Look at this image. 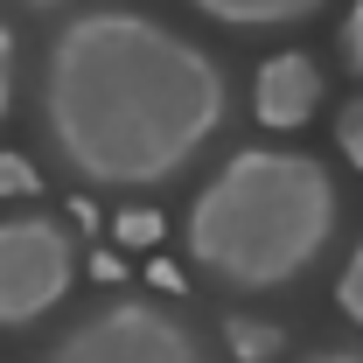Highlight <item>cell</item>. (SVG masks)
<instances>
[{
    "instance_id": "obj_8",
    "label": "cell",
    "mask_w": 363,
    "mask_h": 363,
    "mask_svg": "<svg viewBox=\"0 0 363 363\" xmlns=\"http://www.w3.org/2000/svg\"><path fill=\"white\" fill-rule=\"evenodd\" d=\"M112 230H119L126 252H147V245H161V210H119Z\"/></svg>"
},
{
    "instance_id": "obj_6",
    "label": "cell",
    "mask_w": 363,
    "mask_h": 363,
    "mask_svg": "<svg viewBox=\"0 0 363 363\" xmlns=\"http://www.w3.org/2000/svg\"><path fill=\"white\" fill-rule=\"evenodd\" d=\"M189 7L224 21V28H286V21L321 14V0H189Z\"/></svg>"
},
{
    "instance_id": "obj_13",
    "label": "cell",
    "mask_w": 363,
    "mask_h": 363,
    "mask_svg": "<svg viewBox=\"0 0 363 363\" xmlns=\"http://www.w3.org/2000/svg\"><path fill=\"white\" fill-rule=\"evenodd\" d=\"M7 98H14V35L0 28V119H7Z\"/></svg>"
},
{
    "instance_id": "obj_4",
    "label": "cell",
    "mask_w": 363,
    "mask_h": 363,
    "mask_svg": "<svg viewBox=\"0 0 363 363\" xmlns=\"http://www.w3.org/2000/svg\"><path fill=\"white\" fill-rule=\"evenodd\" d=\"M43 363H210L196 335L154 301H112L91 321H77Z\"/></svg>"
},
{
    "instance_id": "obj_15",
    "label": "cell",
    "mask_w": 363,
    "mask_h": 363,
    "mask_svg": "<svg viewBox=\"0 0 363 363\" xmlns=\"http://www.w3.org/2000/svg\"><path fill=\"white\" fill-rule=\"evenodd\" d=\"M21 7H63V0H21Z\"/></svg>"
},
{
    "instance_id": "obj_7",
    "label": "cell",
    "mask_w": 363,
    "mask_h": 363,
    "mask_svg": "<svg viewBox=\"0 0 363 363\" xmlns=\"http://www.w3.org/2000/svg\"><path fill=\"white\" fill-rule=\"evenodd\" d=\"M224 342H230V357H238V363L279 357V328H259V321H238V315L224 321Z\"/></svg>"
},
{
    "instance_id": "obj_12",
    "label": "cell",
    "mask_w": 363,
    "mask_h": 363,
    "mask_svg": "<svg viewBox=\"0 0 363 363\" xmlns=\"http://www.w3.org/2000/svg\"><path fill=\"white\" fill-rule=\"evenodd\" d=\"M342 56H350V70H363V0L350 7V21H342Z\"/></svg>"
},
{
    "instance_id": "obj_1",
    "label": "cell",
    "mask_w": 363,
    "mask_h": 363,
    "mask_svg": "<svg viewBox=\"0 0 363 363\" xmlns=\"http://www.w3.org/2000/svg\"><path fill=\"white\" fill-rule=\"evenodd\" d=\"M224 70L133 7L70 14L49 43L43 119L77 182L161 189L224 126Z\"/></svg>"
},
{
    "instance_id": "obj_11",
    "label": "cell",
    "mask_w": 363,
    "mask_h": 363,
    "mask_svg": "<svg viewBox=\"0 0 363 363\" xmlns=\"http://www.w3.org/2000/svg\"><path fill=\"white\" fill-rule=\"evenodd\" d=\"M0 196H35V168L21 154H0Z\"/></svg>"
},
{
    "instance_id": "obj_2",
    "label": "cell",
    "mask_w": 363,
    "mask_h": 363,
    "mask_svg": "<svg viewBox=\"0 0 363 363\" xmlns=\"http://www.w3.org/2000/svg\"><path fill=\"white\" fill-rule=\"evenodd\" d=\"M335 238V182L286 147H245L189 203V259L238 294L286 286Z\"/></svg>"
},
{
    "instance_id": "obj_9",
    "label": "cell",
    "mask_w": 363,
    "mask_h": 363,
    "mask_svg": "<svg viewBox=\"0 0 363 363\" xmlns=\"http://www.w3.org/2000/svg\"><path fill=\"white\" fill-rule=\"evenodd\" d=\"M335 308L363 328V245L350 252V266H342V279H335Z\"/></svg>"
},
{
    "instance_id": "obj_10",
    "label": "cell",
    "mask_w": 363,
    "mask_h": 363,
    "mask_svg": "<svg viewBox=\"0 0 363 363\" xmlns=\"http://www.w3.org/2000/svg\"><path fill=\"white\" fill-rule=\"evenodd\" d=\"M335 140H342L350 168H363V98H357V105H342V119H335Z\"/></svg>"
},
{
    "instance_id": "obj_5",
    "label": "cell",
    "mask_w": 363,
    "mask_h": 363,
    "mask_svg": "<svg viewBox=\"0 0 363 363\" xmlns=\"http://www.w3.org/2000/svg\"><path fill=\"white\" fill-rule=\"evenodd\" d=\"M252 105H259V126H279V133L308 126V112L321 105V70H315V56H301V49L266 56V63H259V84H252Z\"/></svg>"
},
{
    "instance_id": "obj_14",
    "label": "cell",
    "mask_w": 363,
    "mask_h": 363,
    "mask_svg": "<svg viewBox=\"0 0 363 363\" xmlns=\"http://www.w3.org/2000/svg\"><path fill=\"white\" fill-rule=\"evenodd\" d=\"M315 363H363V357H350V350H335V357H315Z\"/></svg>"
},
{
    "instance_id": "obj_3",
    "label": "cell",
    "mask_w": 363,
    "mask_h": 363,
    "mask_svg": "<svg viewBox=\"0 0 363 363\" xmlns=\"http://www.w3.org/2000/svg\"><path fill=\"white\" fill-rule=\"evenodd\" d=\"M77 279L70 230L56 217H7L0 224V328L43 321Z\"/></svg>"
}]
</instances>
